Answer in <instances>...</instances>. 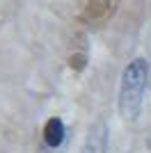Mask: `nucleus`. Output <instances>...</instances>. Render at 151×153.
<instances>
[{"label":"nucleus","mask_w":151,"mask_h":153,"mask_svg":"<svg viewBox=\"0 0 151 153\" xmlns=\"http://www.w3.org/2000/svg\"><path fill=\"white\" fill-rule=\"evenodd\" d=\"M110 128L105 121H94L87 130V137L80 146V153H108Z\"/></svg>","instance_id":"nucleus-2"},{"label":"nucleus","mask_w":151,"mask_h":153,"mask_svg":"<svg viewBox=\"0 0 151 153\" xmlns=\"http://www.w3.org/2000/svg\"><path fill=\"white\" fill-rule=\"evenodd\" d=\"M149 59L147 57H133L124 66L119 78V91H117V110L126 121H138L142 110H144V98L149 89Z\"/></svg>","instance_id":"nucleus-1"},{"label":"nucleus","mask_w":151,"mask_h":153,"mask_svg":"<svg viewBox=\"0 0 151 153\" xmlns=\"http://www.w3.org/2000/svg\"><path fill=\"white\" fill-rule=\"evenodd\" d=\"M41 137H44V144L50 149L62 146L64 137H67V126L60 117H50L48 121L44 123V130H41Z\"/></svg>","instance_id":"nucleus-3"}]
</instances>
